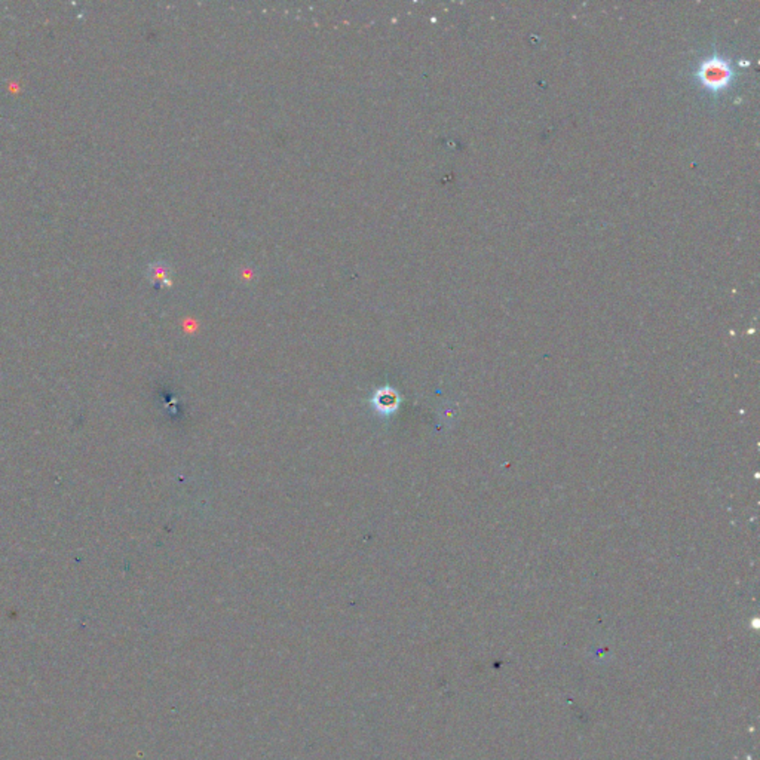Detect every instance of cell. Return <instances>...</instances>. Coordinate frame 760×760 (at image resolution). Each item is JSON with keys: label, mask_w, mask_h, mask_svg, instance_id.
<instances>
[{"label": "cell", "mask_w": 760, "mask_h": 760, "mask_svg": "<svg viewBox=\"0 0 760 760\" xmlns=\"http://www.w3.org/2000/svg\"><path fill=\"white\" fill-rule=\"evenodd\" d=\"M702 79L709 87H713V88L723 87L729 79V69L726 67L725 62L711 60L707 64H704Z\"/></svg>", "instance_id": "6da1fadb"}, {"label": "cell", "mask_w": 760, "mask_h": 760, "mask_svg": "<svg viewBox=\"0 0 760 760\" xmlns=\"http://www.w3.org/2000/svg\"><path fill=\"white\" fill-rule=\"evenodd\" d=\"M397 404H398L397 393L389 391V389L379 391L376 398H374V406H376L378 411H380V413H383V415L392 413V411L395 410Z\"/></svg>", "instance_id": "7a4b0ae2"}]
</instances>
